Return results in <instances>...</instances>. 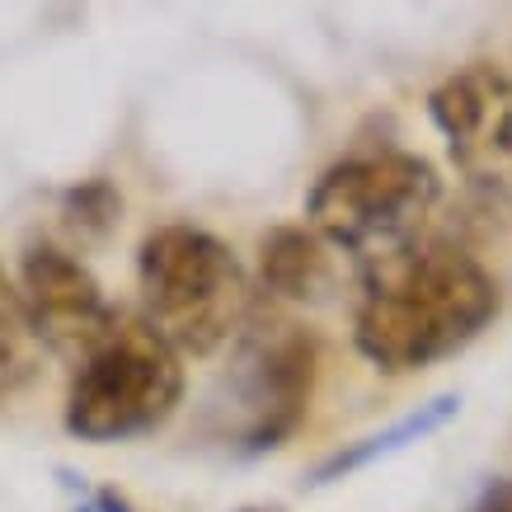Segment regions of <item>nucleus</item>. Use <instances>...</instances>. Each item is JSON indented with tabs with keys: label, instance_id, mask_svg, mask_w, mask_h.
<instances>
[{
	"label": "nucleus",
	"instance_id": "5",
	"mask_svg": "<svg viewBox=\"0 0 512 512\" xmlns=\"http://www.w3.org/2000/svg\"><path fill=\"white\" fill-rule=\"evenodd\" d=\"M19 296L33 315L43 348L85 362L118 329V311L90 268L71 249L29 245L19 254Z\"/></svg>",
	"mask_w": 512,
	"mask_h": 512
},
{
	"label": "nucleus",
	"instance_id": "8",
	"mask_svg": "<svg viewBox=\"0 0 512 512\" xmlns=\"http://www.w3.org/2000/svg\"><path fill=\"white\" fill-rule=\"evenodd\" d=\"M339 249L301 221V226H273L259 240V282L282 301L320 306L339 292Z\"/></svg>",
	"mask_w": 512,
	"mask_h": 512
},
{
	"label": "nucleus",
	"instance_id": "6",
	"mask_svg": "<svg viewBox=\"0 0 512 512\" xmlns=\"http://www.w3.org/2000/svg\"><path fill=\"white\" fill-rule=\"evenodd\" d=\"M437 132L475 184L512 179V80L494 66H466L428 94Z\"/></svg>",
	"mask_w": 512,
	"mask_h": 512
},
{
	"label": "nucleus",
	"instance_id": "12",
	"mask_svg": "<svg viewBox=\"0 0 512 512\" xmlns=\"http://www.w3.org/2000/svg\"><path fill=\"white\" fill-rule=\"evenodd\" d=\"M85 512H127V508H123V503H118V498H113V494H99V498H94V503H90V508H85Z\"/></svg>",
	"mask_w": 512,
	"mask_h": 512
},
{
	"label": "nucleus",
	"instance_id": "7",
	"mask_svg": "<svg viewBox=\"0 0 512 512\" xmlns=\"http://www.w3.org/2000/svg\"><path fill=\"white\" fill-rule=\"evenodd\" d=\"M315 376H320V343L306 329H282L278 339L254 357V372H249V390H245L249 451L282 447L301 428L315 395Z\"/></svg>",
	"mask_w": 512,
	"mask_h": 512
},
{
	"label": "nucleus",
	"instance_id": "10",
	"mask_svg": "<svg viewBox=\"0 0 512 512\" xmlns=\"http://www.w3.org/2000/svg\"><path fill=\"white\" fill-rule=\"evenodd\" d=\"M456 409H461V400H456V395H437V400L419 404V409H414V414H404L395 428L367 437V442H357V447L339 451V456H329L325 466L315 470V480H320V484H325V480H339V475H353V470L372 466L376 456H390V451L409 447V442H423V437L437 433V428H442V423H447Z\"/></svg>",
	"mask_w": 512,
	"mask_h": 512
},
{
	"label": "nucleus",
	"instance_id": "9",
	"mask_svg": "<svg viewBox=\"0 0 512 512\" xmlns=\"http://www.w3.org/2000/svg\"><path fill=\"white\" fill-rule=\"evenodd\" d=\"M43 339L33 329V315L19 296V282L0 264V400H10L38 376Z\"/></svg>",
	"mask_w": 512,
	"mask_h": 512
},
{
	"label": "nucleus",
	"instance_id": "11",
	"mask_svg": "<svg viewBox=\"0 0 512 512\" xmlns=\"http://www.w3.org/2000/svg\"><path fill=\"white\" fill-rule=\"evenodd\" d=\"M475 512H512V480H494L475 503Z\"/></svg>",
	"mask_w": 512,
	"mask_h": 512
},
{
	"label": "nucleus",
	"instance_id": "3",
	"mask_svg": "<svg viewBox=\"0 0 512 512\" xmlns=\"http://www.w3.org/2000/svg\"><path fill=\"white\" fill-rule=\"evenodd\" d=\"M442 198V179L414 151H372L329 165L306 198V226L372 268L414 245Z\"/></svg>",
	"mask_w": 512,
	"mask_h": 512
},
{
	"label": "nucleus",
	"instance_id": "1",
	"mask_svg": "<svg viewBox=\"0 0 512 512\" xmlns=\"http://www.w3.org/2000/svg\"><path fill=\"white\" fill-rule=\"evenodd\" d=\"M498 315V282L466 249L409 245L367 268L353 343L381 372H419L461 353Z\"/></svg>",
	"mask_w": 512,
	"mask_h": 512
},
{
	"label": "nucleus",
	"instance_id": "2",
	"mask_svg": "<svg viewBox=\"0 0 512 512\" xmlns=\"http://www.w3.org/2000/svg\"><path fill=\"white\" fill-rule=\"evenodd\" d=\"M137 287L146 325L179 357H207L231 339L249 306L245 273L212 231L170 221L141 240Z\"/></svg>",
	"mask_w": 512,
	"mask_h": 512
},
{
	"label": "nucleus",
	"instance_id": "4",
	"mask_svg": "<svg viewBox=\"0 0 512 512\" xmlns=\"http://www.w3.org/2000/svg\"><path fill=\"white\" fill-rule=\"evenodd\" d=\"M184 400V357L146 320H118L109 339L76 362L66 390V433L80 442H127L156 433Z\"/></svg>",
	"mask_w": 512,
	"mask_h": 512
},
{
	"label": "nucleus",
	"instance_id": "13",
	"mask_svg": "<svg viewBox=\"0 0 512 512\" xmlns=\"http://www.w3.org/2000/svg\"><path fill=\"white\" fill-rule=\"evenodd\" d=\"M245 512H259V508H245Z\"/></svg>",
	"mask_w": 512,
	"mask_h": 512
}]
</instances>
